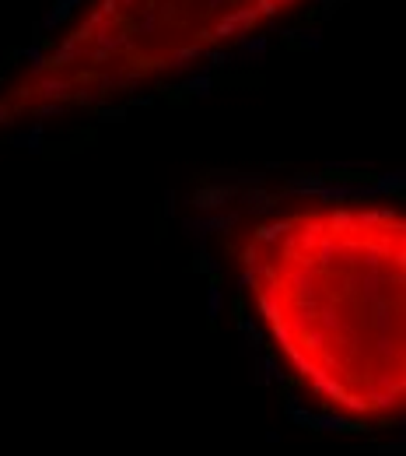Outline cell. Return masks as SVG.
I'll use <instances>...</instances> for the list:
<instances>
[{
  "instance_id": "6da1fadb",
  "label": "cell",
  "mask_w": 406,
  "mask_h": 456,
  "mask_svg": "<svg viewBox=\"0 0 406 456\" xmlns=\"http://www.w3.org/2000/svg\"><path fill=\"white\" fill-rule=\"evenodd\" d=\"M301 207L266 214L238 249L242 330L308 422L372 435L403 417V218L392 179L291 183Z\"/></svg>"
}]
</instances>
